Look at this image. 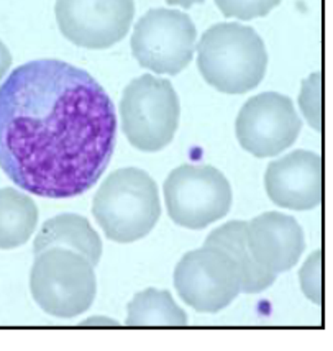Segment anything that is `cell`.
Returning a JSON list of instances; mask_svg holds the SVG:
<instances>
[{"instance_id":"4fadbf2b","label":"cell","mask_w":333,"mask_h":351,"mask_svg":"<svg viewBox=\"0 0 333 351\" xmlns=\"http://www.w3.org/2000/svg\"><path fill=\"white\" fill-rule=\"evenodd\" d=\"M207 246H215V248L223 250L230 256L235 258L238 263L241 278H243V286L241 292L245 294H258L268 287H271L276 281L278 274L264 269L253 258L248 246V221H228L222 227L214 230L206 240Z\"/></svg>"},{"instance_id":"e0dca14e","label":"cell","mask_w":333,"mask_h":351,"mask_svg":"<svg viewBox=\"0 0 333 351\" xmlns=\"http://www.w3.org/2000/svg\"><path fill=\"white\" fill-rule=\"evenodd\" d=\"M281 0H215V5L227 19L253 20L266 16Z\"/></svg>"},{"instance_id":"30bf717a","label":"cell","mask_w":333,"mask_h":351,"mask_svg":"<svg viewBox=\"0 0 333 351\" xmlns=\"http://www.w3.org/2000/svg\"><path fill=\"white\" fill-rule=\"evenodd\" d=\"M235 128L245 152L256 158H268L294 143L301 132V119L289 97L278 92H263L241 107Z\"/></svg>"},{"instance_id":"7a4b0ae2","label":"cell","mask_w":333,"mask_h":351,"mask_svg":"<svg viewBox=\"0 0 333 351\" xmlns=\"http://www.w3.org/2000/svg\"><path fill=\"white\" fill-rule=\"evenodd\" d=\"M197 68L209 86L223 94H245L260 86L268 69L264 41L251 27L217 23L197 45Z\"/></svg>"},{"instance_id":"ffe728a7","label":"cell","mask_w":333,"mask_h":351,"mask_svg":"<svg viewBox=\"0 0 333 351\" xmlns=\"http://www.w3.org/2000/svg\"><path fill=\"white\" fill-rule=\"evenodd\" d=\"M10 66H12V54L8 51L5 43L0 40V81L5 77L7 71L10 69Z\"/></svg>"},{"instance_id":"44dd1931","label":"cell","mask_w":333,"mask_h":351,"mask_svg":"<svg viewBox=\"0 0 333 351\" xmlns=\"http://www.w3.org/2000/svg\"><path fill=\"white\" fill-rule=\"evenodd\" d=\"M82 327H119V322L106 319V317H92V319H87L82 322Z\"/></svg>"},{"instance_id":"ba28073f","label":"cell","mask_w":333,"mask_h":351,"mask_svg":"<svg viewBox=\"0 0 333 351\" xmlns=\"http://www.w3.org/2000/svg\"><path fill=\"white\" fill-rule=\"evenodd\" d=\"M174 286L194 311L215 313L238 298L243 278L235 258L215 246L186 253L174 271Z\"/></svg>"},{"instance_id":"3957f363","label":"cell","mask_w":333,"mask_h":351,"mask_svg":"<svg viewBox=\"0 0 333 351\" xmlns=\"http://www.w3.org/2000/svg\"><path fill=\"white\" fill-rule=\"evenodd\" d=\"M92 214L109 240L116 243L138 241L160 220L161 202L156 182L143 169H116L99 187Z\"/></svg>"},{"instance_id":"7402d4cb","label":"cell","mask_w":333,"mask_h":351,"mask_svg":"<svg viewBox=\"0 0 333 351\" xmlns=\"http://www.w3.org/2000/svg\"><path fill=\"white\" fill-rule=\"evenodd\" d=\"M166 2H168L169 5H179L182 8H189V7L195 5V3L206 2V0H166Z\"/></svg>"},{"instance_id":"8992f818","label":"cell","mask_w":333,"mask_h":351,"mask_svg":"<svg viewBox=\"0 0 333 351\" xmlns=\"http://www.w3.org/2000/svg\"><path fill=\"white\" fill-rule=\"evenodd\" d=\"M195 38V25L184 12L153 8L135 25L132 53L141 68L176 76L193 61Z\"/></svg>"},{"instance_id":"5bb4252c","label":"cell","mask_w":333,"mask_h":351,"mask_svg":"<svg viewBox=\"0 0 333 351\" xmlns=\"http://www.w3.org/2000/svg\"><path fill=\"white\" fill-rule=\"evenodd\" d=\"M33 252L38 254L49 248H69L84 254L92 265H99L102 256V241L84 217L61 214L49 219L36 235Z\"/></svg>"},{"instance_id":"8fae6325","label":"cell","mask_w":333,"mask_h":351,"mask_svg":"<svg viewBox=\"0 0 333 351\" xmlns=\"http://www.w3.org/2000/svg\"><path fill=\"white\" fill-rule=\"evenodd\" d=\"M264 186L269 199L279 207L306 210L319 204L322 192L320 160L307 152H294L271 162Z\"/></svg>"},{"instance_id":"277c9868","label":"cell","mask_w":333,"mask_h":351,"mask_svg":"<svg viewBox=\"0 0 333 351\" xmlns=\"http://www.w3.org/2000/svg\"><path fill=\"white\" fill-rule=\"evenodd\" d=\"M30 291L41 311L73 319L89 311L97 292L94 265L69 248H49L36 254Z\"/></svg>"},{"instance_id":"9a60e30c","label":"cell","mask_w":333,"mask_h":351,"mask_svg":"<svg viewBox=\"0 0 333 351\" xmlns=\"http://www.w3.org/2000/svg\"><path fill=\"white\" fill-rule=\"evenodd\" d=\"M38 223V208L30 195L0 189V250H15L30 240Z\"/></svg>"},{"instance_id":"7c38bea8","label":"cell","mask_w":333,"mask_h":351,"mask_svg":"<svg viewBox=\"0 0 333 351\" xmlns=\"http://www.w3.org/2000/svg\"><path fill=\"white\" fill-rule=\"evenodd\" d=\"M248 246L258 265L279 274L301 258L304 235L293 217L266 212L248 221Z\"/></svg>"},{"instance_id":"6da1fadb","label":"cell","mask_w":333,"mask_h":351,"mask_svg":"<svg viewBox=\"0 0 333 351\" xmlns=\"http://www.w3.org/2000/svg\"><path fill=\"white\" fill-rule=\"evenodd\" d=\"M116 114L89 73L60 60L18 66L0 86V169L49 199L84 194L112 160Z\"/></svg>"},{"instance_id":"5b68a950","label":"cell","mask_w":333,"mask_h":351,"mask_svg":"<svg viewBox=\"0 0 333 351\" xmlns=\"http://www.w3.org/2000/svg\"><path fill=\"white\" fill-rule=\"evenodd\" d=\"M179 97L168 79L140 76L125 87L120 117L127 140L140 152L166 148L179 127Z\"/></svg>"},{"instance_id":"52a82bcc","label":"cell","mask_w":333,"mask_h":351,"mask_svg":"<svg viewBox=\"0 0 333 351\" xmlns=\"http://www.w3.org/2000/svg\"><path fill=\"white\" fill-rule=\"evenodd\" d=\"M164 202L174 223L202 230L230 212L232 187L212 166L182 165L166 179Z\"/></svg>"},{"instance_id":"ac0fdd59","label":"cell","mask_w":333,"mask_h":351,"mask_svg":"<svg viewBox=\"0 0 333 351\" xmlns=\"http://www.w3.org/2000/svg\"><path fill=\"white\" fill-rule=\"evenodd\" d=\"M299 102H301L304 115L310 120L314 127H319V74H314L310 79L304 81Z\"/></svg>"},{"instance_id":"d6986e66","label":"cell","mask_w":333,"mask_h":351,"mask_svg":"<svg viewBox=\"0 0 333 351\" xmlns=\"http://www.w3.org/2000/svg\"><path fill=\"white\" fill-rule=\"evenodd\" d=\"M314 265H315V256L312 258V261L309 265H306L302 267L301 271V281H302V287H304V292H306L307 295H310L312 299H315V292H314V287H317V282H315V276H317V271L314 269Z\"/></svg>"},{"instance_id":"2e32d148","label":"cell","mask_w":333,"mask_h":351,"mask_svg":"<svg viewBox=\"0 0 333 351\" xmlns=\"http://www.w3.org/2000/svg\"><path fill=\"white\" fill-rule=\"evenodd\" d=\"M128 327H186L184 311L168 291L147 289L128 304Z\"/></svg>"},{"instance_id":"9c48e42d","label":"cell","mask_w":333,"mask_h":351,"mask_svg":"<svg viewBox=\"0 0 333 351\" xmlns=\"http://www.w3.org/2000/svg\"><path fill=\"white\" fill-rule=\"evenodd\" d=\"M56 22L66 40L86 49H107L130 32L135 0H56Z\"/></svg>"}]
</instances>
